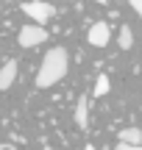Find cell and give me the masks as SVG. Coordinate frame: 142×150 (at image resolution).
Masks as SVG:
<instances>
[{
	"instance_id": "6da1fadb",
	"label": "cell",
	"mask_w": 142,
	"mask_h": 150,
	"mask_svg": "<svg viewBox=\"0 0 142 150\" xmlns=\"http://www.w3.org/2000/svg\"><path fill=\"white\" fill-rule=\"evenodd\" d=\"M70 70V56H67L64 47H50L45 53L42 64H39L36 72V89H48V86H56L61 78Z\"/></svg>"
},
{
	"instance_id": "7a4b0ae2",
	"label": "cell",
	"mask_w": 142,
	"mask_h": 150,
	"mask_svg": "<svg viewBox=\"0 0 142 150\" xmlns=\"http://www.w3.org/2000/svg\"><path fill=\"white\" fill-rule=\"evenodd\" d=\"M42 42H48V31H45L42 25H33V22L22 25L20 33H17V45H20V47H25V50L36 47V45H42Z\"/></svg>"
},
{
	"instance_id": "3957f363",
	"label": "cell",
	"mask_w": 142,
	"mask_h": 150,
	"mask_svg": "<svg viewBox=\"0 0 142 150\" xmlns=\"http://www.w3.org/2000/svg\"><path fill=\"white\" fill-rule=\"evenodd\" d=\"M22 14H28L33 20V25H39V22H48L56 14V6L45 3V0H28V3H22Z\"/></svg>"
},
{
	"instance_id": "277c9868",
	"label": "cell",
	"mask_w": 142,
	"mask_h": 150,
	"mask_svg": "<svg viewBox=\"0 0 142 150\" xmlns=\"http://www.w3.org/2000/svg\"><path fill=\"white\" fill-rule=\"evenodd\" d=\"M111 39V31L106 22H92L89 25V33H87V42L92 45V47H106Z\"/></svg>"
},
{
	"instance_id": "5b68a950",
	"label": "cell",
	"mask_w": 142,
	"mask_h": 150,
	"mask_svg": "<svg viewBox=\"0 0 142 150\" xmlns=\"http://www.w3.org/2000/svg\"><path fill=\"white\" fill-rule=\"evenodd\" d=\"M75 125L84 128V131L89 128V97L87 95H81L78 103H75Z\"/></svg>"
},
{
	"instance_id": "8992f818",
	"label": "cell",
	"mask_w": 142,
	"mask_h": 150,
	"mask_svg": "<svg viewBox=\"0 0 142 150\" xmlns=\"http://www.w3.org/2000/svg\"><path fill=\"white\" fill-rule=\"evenodd\" d=\"M17 81V61H6L0 67V92L11 89V83Z\"/></svg>"
},
{
	"instance_id": "52a82bcc",
	"label": "cell",
	"mask_w": 142,
	"mask_h": 150,
	"mask_svg": "<svg viewBox=\"0 0 142 150\" xmlns=\"http://www.w3.org/2000/svg\"><path fill=\"white\" fill-rule=\"evenodd\" d=\"M117 136H120V145H134V147L142 145V131L139 128H123Z\"/></svg>"
},
{
	"instance_id": "ba28073f",
	"label": "cell",
	"mask_w": 142,
	"mask_h": 150,
	"mask_svg": "<svg viewBox=\"0 0 142 150\" xmlns=\"http://www.w3.org/2000/svg\"><path fill=\"white\" fill-rule=\"evenodd\" d=\"M117 45H120V50H131L134 47V33H131L128 25L120 28V33H117Z\"/></svg>"
},
{
	"instance_id": "9c48e42d",
	"label": "cell",
	"mask_w": 142,
	"mask_h": 150,
	"mask_svg": "<svg viewBox=\"0 0 142 150\" xmlns=\"http://www.w3.org/2000/svg\"><path fill=\"white\" fill-rule=\"evenodd\" d=\"M109 89H111V83H109V75H103L100 72L98 75V81H95V97H103V95H109Z\"/></svg>"
},
{
	"instance_id": "30bf717a",
	"label": "cell",
	"mask_w": 142,
	"mask_h": 150,
	"mask_svg": "<svg viewBox=\"0 0 142 150\" xmlns=\"http://www.w3.org/2000/svg\"><path fill=\"white\" fill-rule=\"evenodd\" d=\"M131 8L139 14V20H142V0H131Z\"/></svg>"
},
{
	"instance_id": "8fae6325",
	"label": "cell",
	"mask_w": 142,
	"mask_h": 150,
	"mask_svg": "<svg viewBox=\"0 0 142 150\" xmlns=\"http://www.w3.org/2000/svg\"><path fill=\"white\" fill-rule=\"evenodd\" d=\"M114 150H142V145H139V147H134V145H117Z\"/></svg>"
},
{
	"instance_id": "7c38bea8",
	"label": "cell",
	"mask_w": 142,
	"mask_h": 150,
	"mask_svg": "<svg viewBox=\"0 0 142 150\" xmlns=\"http://www.w3.org/2000/svg\"><path fill=\"white\" fill-rule=\"evenodd\" d=\"M84 150H98V147H95V145H87V147H84Z\"/></svg>"
}]
</instances>
